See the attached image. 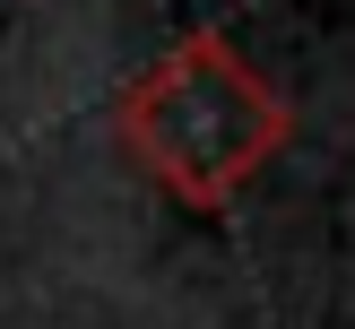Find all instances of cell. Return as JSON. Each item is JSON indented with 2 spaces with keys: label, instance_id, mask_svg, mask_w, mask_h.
<instances>
[{
  "label": "cell",
  "instance_id": "1",
  "mask_svg": "<svg viewBox=\"0 0 355 329\" xmlns=\"http://www.w3.org/2000/svg\"><path fill=\"white\" fill-rule=\"evenodd\" d=\"M121 130L173 199L217 208L234 182H252V165H269V148L286 139V104L234 61L225 35H182L130 78Z\"/></svg>",
  "mask_w": 355,
  "mask_h": 329
}]
</instances>
